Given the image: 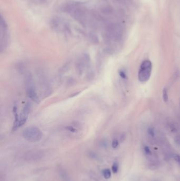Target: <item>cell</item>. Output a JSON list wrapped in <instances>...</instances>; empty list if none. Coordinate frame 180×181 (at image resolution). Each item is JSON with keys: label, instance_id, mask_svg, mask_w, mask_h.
<instances>
[{"label": "cell", "instance_id": "obj_1", "mask_svg": "<svg viewBox=\"0 0 180 181\" xmlns=\"http://www.w3.org/2000/svg\"><path fill=\"white\" fill-rule=\"evenodd\" d=\"M25 89L28 96L33 102L39 104L40 102V98L37 93L33 80V76L31 73L28 72L25 75Z\"/></svg>", "mask_w": 180, "mask_h": 181}, {"label": "cell", "instance_id": "obj_2", "mask_svg": "<svg viewBox=\"0 0 180 181\" xmlns=\"http://www.w3.org/2000/svg\"><path fill=\"white\" fill-rule=\"evenodd\" d=\"M22 135L24 139L30 142H38L41 139L43 134L38 128L30 126L24 129Z\"/></svg>", "mask_w": 180, "mask_h": 181}, {"label": "cell", "instance_id": "obj_3", "mask_svg": "<svg viewBox=\"0 0 180 181\" xmlns=\"http://www.w3.org/2000/svg\"><path fill=\"white\" fill-rule=\"evenodd\" d=\"M152 68V64L149 60H145L142 63L138 72V79L140 82H146L149 79Z\"/></svg>", "mask_w": 180, "mask_h": 181}, {"label": "cell", "instance_id": "obj_4", "mask_svg": "<svg viewBox=\"0 0 180 181\" xmlns=\"http://www.w3.org/2000/svg\"><path fill=\"white\" fill-rule=\"evenodd\" d=\"M31 109V104L30 102H28L25 106H24L22 113L21 114V116L20 117V121L18 124V128L22 127V126L26 123L27 121L28 120V115L30 112V111Z\"/></svg>", "mask_w": 180, "mask_h": 181}, {"label": "cell", "instance_id": "obj_5", "mask_svg": "<svg viewBox=\"0 0 180 181\" xmlns=\"http://www.w3.org/2000/svg\"><path fill=\"white\" fill-rule=\"evenodd\" d=\"M43 156V153L40 150H31L25 153L24 158L27 161H35L39 160Z\"/></svg>", "mask_w": 180, "mask_h": 181}, {"label": "cell", "instance_id": "obj_6", "mask_svg": "<svg viewBox=\"0 0 180 181\" xmlns=\"http://www.w3.org/2000/svg\"><path fill=\"white\" fill-rule=\"evenodd\" d=\"M76 70L79 75H81L84 72L85 68H86L85 64L84 63V60L82 56H80L78 58H77L76 61Z\"/></svg>", "mask_w": 180, "mask_h": 181}, {"label": "cell", "instance_id": "obj_7", "mask_svg": "<svg viewBox=\"0 0 180 181\" xmlns=\"http://www.w3.org/2000/svg\"><path fill=\"white\" fill-rule=\"evenodd\" d=\"M13 112L14 115V121L13 123V126L12 127V130L13 131H14L18 129V124L20 121V117L18 113V107H17V106L15 105L13 106Z\"/></svg>", "mask_w": 180, "mask_h": 181}, {"label": "cell", "instance_id": "obj_8", "mask_svg": "<svg viewBox=\"0 0 180 181\" xmlns=\"http://www.w3.org/2000/svg\"><path fill=\"white\" fill-rule=\"evenodd\" d=\"M59 174L62 181H70L69 176L67 175V172L65 170H63V169H60L59 170Z\"/></svg>", "mask_w": 180, "mask_h": 181}, {"label": "cell", "instance_id": "obj_9", "mask_svg": "<svg viewBox=\"0 0 180 181\" xmlns=\"http://www.w3.org/2000/svg\"><path fill=\"white\" fill-rule=\"evenodd\" d=\"M89 38L90 40L94 43V44H98L99 42V39H98V38L96 35L94 33H90L89 34Z\"/></svg>", "mask_w": 180, "mask_h": 181}, {"label": "cell", "instance_id": "obj_10", "mask_svg": "<svg viewBox=\"0 0 180 181\" xmlns=\"http://www.w3.org/2000/svg\"><path fill=\"white\" fill-rule=\"evenodd\" d=\"M102 174L106 179H109L111 177V171L108 169H105L102 171Z\"/></svg>", "mask_w": 180, "mask_h": 181}, {"label": "cell", "instance_id": "obj_11", "mask_svg": "<svg viewBox=\"0 0 180 181\" xmlns=\"http://www.w3.org/2000/svg\"><path fill=\"white\" fill-rule=\"evenodd\" d=\"M118 169H119L118 164L117 162H115L113 164L112 167H111V169H112V172H113V173L114 174L117 173V172L118 171Z\"/></svg>", "mask_w": 180, "mask_h": 181}, {"label": "cell", "instance_id": "obj_12", "mask_svg": "<svg viewBox=\"0 0 180 181\" xmlns=\"http://www.w3.org/2000/svg\"><path fill=\"white\" fill-rule=\"evenodd\" d=\"M163 100L165 103L168 102V92H167V89L165 88H164L163 90Z\"/></svg>", "mask_w": 180, "mask_h": 181}, {"label": "cell", "instance_id": "obj_13", "mask_svg": "<svg viewBox=\"0 0 180 181\" xmlns=\"http://www.w3.org/2000/svg\"><path fill=\"white\" fill-rule=\"evenodd\" d=\"M66 129L71 132L75 133L76 132L77 129L76 128H75L74 126H67L66 127Z\"/></svg>", "mask_w": 180, "mask_h": 181}, {"label": "cell", "instance_id": "obj_14", "mask_svg": "<svg viewBox=\"0 0 180 181\" xmlns=\"http://www.w3.org/2000/svg\"><path fill=\"white\" fill-rule=\"evenodd\" d=\"M119 145V142L117 139H114L112 141V147L113 148H116Z\"/></svg>", "mask_w": 180, "mask_h": 181}, {"label": "cell", "instance_id": "obj_15", "mask_svg": "<svg viewBox=\"0 0 180 181\" xmlns=\"http://www.w3.org/2000/svg\"><path fill=\"white\" fill-rule=\"evenodd\" d=\"M173 157H174L175 161H176L180 165V155H178V154H175L174 155Z\"/></svg>", "mask_w": 180, "mask_h": 181}, {"label": "cell", "instance_id": "obj_16", "mask_svg": "<svg viewBox=\"0 0 180 181\" xmlns=\"http://www.w3.org/2000/svg\"><path fill=\"white\" fill-rule=\"evenodd\" d=\"M148 132L149 135H151L152 137H154L155 136V133H154V129L152 128H149L148 129Z\"/></svg>", "mask_w": 180, "mask_h": 181}, {"label": "cell", "instance_id": "obj_17", "mask_svg": "<svg viewBox=\"0 0 180 181\" xmlns=\"http://www.w3.org/2000/svg\"><path fill=\"white\" fill-rule=\"evenodd\" d=\"M144 152L147 155L151 154V149H149V148L148 147V146H145V147H144Z\"/></svg>", "mask_w": 180, "mask_h": 181}, {"label": "cell", "instance_id": "obj_18", "mask_svg": "<svg viewBox=\"0 0 180 181\" xmlns=\"http://www.w3.org/2000/svg\"><path fill=\"white\" fill-rule=\"evenodd\" d=\"M119 74L120 75L122 79H126V75L125 74V73L123 71H119Z\"/></svg>", "mask_w": 180, "mask_h": 181}, {"label": "cell", "instance_id": "obj_19", "mask_svg": "<svg viewBox=\"0 0 180 181\" xmlns=\"http://www.w3.org/2000/svg\"><path fill=\"white\" fill-rule=\"evenodd\" d=\"M75 83V81L74 80V79H70L67 81V84L69 85H73Z\"/></svg>", "mask_w": 180, "mask_h": 181}, {"label": "cell", "instance_id": "obj_20", "mask_svg": "<svg viewBox=\"0 0 180 181\" xmlns=\"http://www.w3.org/2000/svg\"><path fill=\"white\" fill-rule=\"evenodd\" d=\"M79 93H80V92L75 93L74 94H71V95H70L69 97H75V96H77V95H78Z\"/></svg>", "mask_w": 180, "mask_h": 181}]
</instances>
